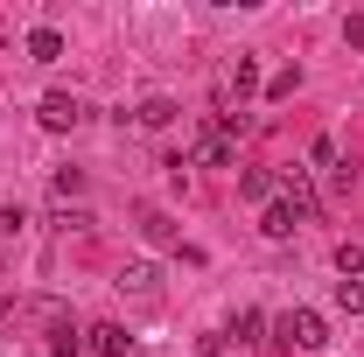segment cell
I'll return each instance as SVG.
<instances>
[{
    "mask_svg": "<svg viewBox=\"0 0 364 357\" xmlns=\"http://www.w3.org/2000/svg\"><path fill=\"white\" fill-rule=\"evenodd\" d=\"M273 329H280V343H294V351H329V322H322L316 309H287Z\"/></svg>",
    "mask_w": 364,
    "mask_h": 357,
    "instance_id": "obj_1",
    "label": "cell"
},
{
    "mask_svg": "<svg viewBox=\"0 0 364 357\" xmlns=\"http://www.w3.org/2000/svg\"><path fill=\"white\" fill-rule=\"evenodd\" d=\"M112 287H119L127 302H140V309H154V302H161V267H154V260H127Z\"/></svg>",
    "mask_w": 364,
    "mask_h": 357,
    "instance_id": "obj_2",
    "label": "cell"
},
{
    "mask_svg": "<svg viewBox=\"0 0 364 357\" xmlns=\"http://www.w3.org/2000/svg\"><path fill=\"white\" fill-rule=\"evenodd\" d=\"M36 119H43L49 134H77L91 112H85V98H77V91H49L43 105H36Z\"/></svg>",
    "mask_w": 364,
    "mask_h": 357,
    "instance_id": "obj_3",
    "label": "cell"
},
{
    "mask_svg": "<svg viewBox=\"0 0 364 357\" xmlns=\"http://www.w3.org/2000/svg\"><path fill=\"white\" fill-rule=\"evenodd\" d=\"M189 154H196V161H203V169H231V161H238V140H231L225 127H218V119H210V127H203V134H196V147H189Z\"/></svg>",
    "mask_w": 364,
    "mask_h": 357,
    "instance_id": "obj_4",
    "label": "cell"
},
{
    "mask_svg": "<svg viewBox=\"0 0 364 357\" xmlns=\"http://www.w3.org/2000/svg\"><path fill=\"white\" fill-rule=\"evenodd\" d=\"M280 203H287V211H294L301 224L322 211V203H316V189H309V169H287V176H280Z\"/></svg>",
    "mask_w": 364,
    "mask_h": 357,
    "instance_id": "obj_5",
    "label": "cell"
},
{
    "mask_svg": "<svg viewBox=\"0 0 364 357\" xmlns=\"http://www.w3.org/2000/svg\"><path fill=\"white\" fill-rule=\"evenodd\" d=\"M127 322H91L85 329V357H127Z\"/></svg>",
    "mask_w": 364,
    "mask_h": 357,
    "instance_id": "obj_6",
    "label": "cell"
},
{
    "mask_svg": "<svg viewBox=\"0 0 364 357\" xmlns=\"http://www.w3.org/2000/svg\"><path fill=\"white\" fill-rule=\"evenodd\" d=\"M259 85V56H238V63H231L225 78H218V98H225V112H231V91H238V98H245V91Z\"/></svg>",
    "mask_w": 364,
    "mask_h": 357,
    "instance_id": "obj_7",
    "label": "cell"
},
{
    "mask_svg": "<svg viewBox=\"0 0 364 357\" xmlns=\"http://www.w3.org/2000/svg\"><path fill=\"white\" fill-rule=\"evenodd\" d=\"M28 63H63V36L56 28H28Z\"/></svg>",
    "mask_w": 364,
    "mask_h": 357,
    "instance_id": "obj_8",
    "label": "cell"
},
{
    "mask_svg": "<svg viewBox=\"0 0 364 357\" xmlns=\"http://www.w3.org/2000/svg\"><path fill=\"white\" fill-rule=\"evenodd\" d=\"M259 231H267V238H294V231H301V218H294V211L273 196V203H267V218H259Z\"/></svg>",
    "mask_w": 364,
    "mask_h": 357,
    "instance_id": "obj_9",
    "label": "cell"
},
{
    "mask_svg": "<svg viewBox=\"0 0 364 357\" xmlns=\"http://www.w3.org/2000/svg\"><path fill=\"white\" fill-rule=\"evenodd\" d=\"M238 189H245L252 203H273V196H280V182H273L267 169H238Z\"/></svg>",
    "mask_w": 364,
    "mask_h": 357,
    "instance_id": "obj_10",
    "label": "cell"
},
{
    "mask_svg": "<svg viewBox=\"0 0 364 357\" xmlns=\"http://www.w3.org/2000/svg\"><path fill=\"white\" fill-rule=\"evenodd\" d=\"M259 336H267V315H259V309H238V315H231V343H259Z\"/></svg>",
    "mask_w": 364,
    "mask_h": 357,
    "instance_id": "obj_11",
    "label": "cell"
},
{
    "mask_svg": "<svg viewBox=\"0 0 364 357\" xmlns=\"http://www.w3.org/2000/svg\"><path fill=\"white\" fill-rule=\"evenodd\" d=\"M49 357H85V329L56 322V329H49Z\"/></svg>",
    "mask_w": 364,
    "mask_h": 357,
    "instance_id": "obj_12",
    "label": "cell"
},
{
    "mask_svg": "<svg viewBox=\"0 0 364 357\" xmlns=\"http://www.w3.org/2000/svg\"><path fill=\"white\" fill-rule=\"evenodd\" d=\"M134 119H140V127H168V119H176V98H140Z\"/></svg>",
    "mask_w": 364,
    "mask_h": 357,
    "instance_id": "obj_13",
    "label": "cell"
},
{
    "mask_svg": "<svg viewBox=\"0 0 364 357\" xmlns=\"http://www.w3.org/2000/svg\"><path fill=\"white\" fill-rule=\"evenodd\" d=\"M336 273H343V280H364V245L343 238V245H336Z\"/></svg>",
    "mask_w": 364,
    "mask_h": 357,
    "instance_id": "obj_14",
    "label": "cell"
},
{
    "mask_svg": "<svg viewBox=\"0 0 364 357\" xmlns=\"http://www.w3.org/2000/svg\"><path fill=\"white\" fill-rule=\"evenodd\" d=\"M294 91H301V70H294V63H287V70H273V78H267V98H294Z\"/></svg>",
    "mask_w": 364,
    "mask_h": 357,
    "instance_id": "obj_15",
    "label": "cell"
},
{
    "mask_svg": "<svg viewBox=\"0 0 364 357\" xmlns=\"http://www.w3.org/2000/svg\"><path fill=\"white\" fill-rule=\"evenodd\" d=\"M336 309H343V315H364V280H336Z\"/></svg>",
    "mask_w": 364,
    "mask_h": 357,
    "instance_id": "obj_16",
    "label": "cell"
},
{
    "mask_svg": "<svg viewBox=\"0 0 364 357\" xmlns=\"http://www.w3.org/2000/svg\"><path fill=\"white\" fill-rule=\"evenodd\" d=\"M309 161H316V169H343V161H336V140H329V134H316V147H309Z\"/></svg>",
    "mask_w": 364,
    "mask_h": 357,
    "instance_id": "obj_17",
    "label": "cell"
},
{
    "mask_svg": "<svg viewBox=\"0 0 364 357\" xmlns=\"http://www.w3.org/2000/svg\"><path fill=\"white\" fill-rule=\"evenodd\" d=\"M140 231H147L154 245H176V224H168V218H147V224H140Z\"/></svg>",
    "mask_w": 364,
    "mask_h": 357,
    "instance_id": "obj_18",
    "label": "cell"
},
{
    "mask_svg": "<svg viewBox=\"0 0 364 357\" xmlns=\"http://www.w3.org/2000/svg\"><path fill=\"white\" fill-rule=\"evenodd\" d=\"M343 43H350V49H364V14H350V21H343Z\"/></svg>",
    "mask_w": 364,
    "mask_h": 357,
    "instance_id": "obj_19",
    "label": "cell"
}]
</instances>
